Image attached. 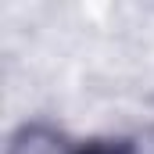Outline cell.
<instances>
[{
  "mask_svg": "<svg viewBox=\"0 0 154 154\" xmlns=\"http://www.w3.org/2000/svg\"><path fill=\"white\" fill-rule=\"evenodd\" d=\"M82 154H118V151H111V147H90V151H82Z\"/></svg>",
  "mask_w": 154,
  "mask_h": 154,
  "instance_id": "1",
  "label": "cell"
}]
</instances>
